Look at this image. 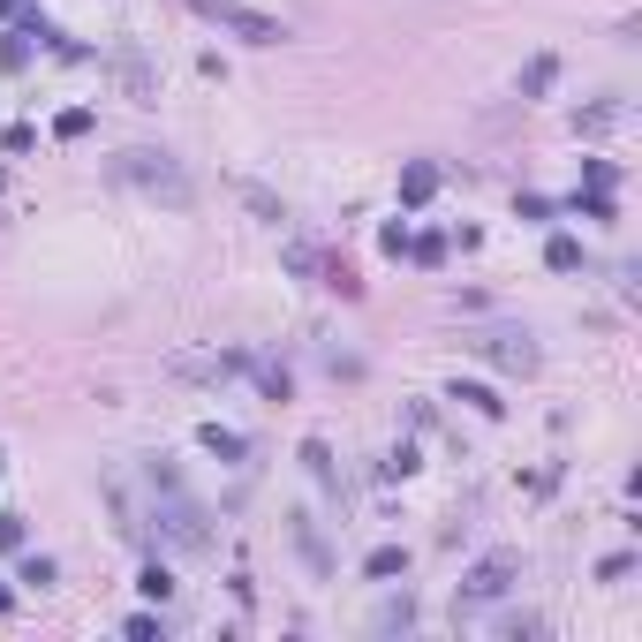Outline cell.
I'll return each mask as SVG.
<instances>
[{
  "label": "cell",
  "instance_id": "cell-23",
  "mask_svg": "<svg viewBox=\"0 0 642 642\" xmlns=\"http://www.w3.org/2000/svg\"><path fill=\"white\" fill-rule=\"evenodd\" d=\"M0 16H8V0H0Z\"/></svg>",
  "mask_w": 642,
  "mask_h": 642
},
{
  "label": "cell",
  "instance_id": "cell-15",
  "mask_svg": "<svg viewBox=\"0 0 642 642\" xmlns=\"http://www.w3.org/2000/svg\"><path fill=\"white\" fill-rule=\"evenodd\" d=\"M204 446H212L220 461H242V454H250V446H242L235 431H220V423H204Z\"/></svg>",
  "mask_w": 642,
  "mask_h": 642
},
{
  "label": "cell",
  "instance_id": "cell-16",
  "mask_svg": "<svg viewBox=\"0 0 642 642\" xmlns=\"http://www.w3.org/2000/svg\"><path fill=\"white\" fill-rule=\"evenodd\" d=\"M582 220H620V204H612V189H590V197H575Z\"/></svg>",
  "mask_w": 642,
  "mask_h": 642
},
{
  "label": "cell",
  "instance_id": "cell-21",
  "mask_svg": "<svg viewBox=\"0 0 642 642\" xmlns=\"http://www.w3.org/2000/svg\"><path fill=\"white\" fill-rule=\"evenodd\" d=\"M0 552H23V514H0Z\"/></svg>",
  "mask_w": 642,
  "mask_h": 642
},
{
  "label": "cell",
  "instance_id": "cell-14",
  "mask_svg": "<svg viewBox=\"0 0 642 642\" xmlns=\"http://www.w3.org/2000/svg\"><path fill=\"white\" fill-rule=\"evenodd\" d=\"M121 84H129V99H152V68L136 61V53H121Z\"/></svg>",
  "mask_w": 642,
  "mask_h": 642
},
{
  "label": "cell",
  "instance_id": "cell-3",
  "mask_svg": "<svg viewBox=\"0 0 642 642\" xmlns=\"http://www.w3.org/2000/svg\"><path fill=\"white\" fill-rule=\"evenodd\" d=\"M197 16H212L220 31H235L242 46H280V38H288L280 16H257V8H242V0H197Z\"/></svg>",
  "mask_w": 642,
  "mask_h": 642
},
{
  "label": "cell",
  "instance_id": "cell-1",
  "mask_svg": "<svg viewBox=\"0 0 642 642\" xmlns=\"http://www.w3.org/2000/svg\"><path fill=\"white\" fill-rule=\"evenodd\" d=\"M114 182L144 189V197H152V204H167V212H189V204H197V182H189V167H182L174 152H152V144L121 152V159H114Z\"/></svg>",
  "mask_w": 642,
  "mask_h": 642
},
{
  "label": "cell",
  "instance_id": "cell-5",
  "mask_svg": "<svg viewBox=\"0 0 642 642\" xmlns=\"http://www.w3.org/2000/svg\"><path fill=\"white\" fill-rule=\"evenodd\" d=\"M476 355H484V363H499L507 378H537V363H544L529 333H484V340H476Z\"/></svg>",
  "mask_w": 642,
  "mask_h": 642
},
{
  "label": "cell",
  "instance_id": "cell-24",
  "mask_svg": "<svg viewBox=\"0 0 642 642\" xmlns=\"http://www.w3.org/2000/svg\"><path fill=\"white\" fill-rule=\"evenodd\" d=\"M0 469H8V454H0Z\"/></svg>",
  "mask_w": 642,
  "mask_h": 642
},
{
  "label": "cell",
  "instance_id": "cell-19",
  "mask_svg": "<svg viewBox=\"0 0 642 642\" xmlns=\"http://www.w3.org/2000/svg\"><path fill=\"white\" fill-rule=\"evenodd\" d=\"M408 257H416V265H439L446 242H439V235H408Z\"/></svg>",
  "mask_w": 642,
  "mask_h": 642
},
{
  "label": "cell",
  "instance_id": "cell-20",
  "mask_svg": "<svg viewBox=\"0 0 642 642\" xmlns=\"http://www.w3.org/2000/svg\"><path fill=\"white\" fill-rule=\"evenodd\" d=\"M23 582H31V590H46V582H53V559L31 552V559H23Z\"/></svg>",
  "mask_w": 642,
  "mask_h": 642
},
{
  "label": "cell",
  "instance_id": "cell-8",
  "mask_svg": "<svg viewBox=\"0 0 642 642\" xmlns=\"http://www.w3.org/2000/svg\"><path fill=\"white\" fill-rule=\"evenodd\" d=\"M363 575H371V582H393V575H408V544H378V552L363 559Z\"/></svg>",
  "mask_w": 642,
  "mask_h": 642
},
{
  "label": "cell",
  "instance_id": "cell-6",
  "mask_svg": "<svg viewBox=\"0 0 642 642\" xmlns=\"http://www.w3.org/2000/svg\"><path fill=\"white\" fill-rule=\"evenodd\" d=\"M303 469H310V484H318V491H333V499H340V469H333V446H325V439H303Z\"/></svg>",
  "mask_w": 642,
  "mask_h": 642
},
{
  "label": "cell",
  "instance_id": "cell-12",
  "mask_svg": "<svg viewBox=\"0 0 642 642\" xmlns=\"http://www.w3.org/2000/svg\"><path fill=\"white\" fill-rule=\"evenodd\" d=\"M552 76H559V61H552V53H537V61L522 68V99H544V91H552Z\"/></svg>",
  "mask_w": 642,
  "mask_h": 642
},
{
  "label": "cell",
  "instance_id": "cell-13",
  "mask_svg": "<svg viewBox=\"0 0 642 642\" xmlns=\"http://www.w3.org/2000/svg\"><path fill=\"white\" fill-rule=\"evenodd\" d=\"M544 265H552V272H582V242L575 235H552V242H544Z\"/></svg>",
  "mask_w": 642,
  "mask_h": 642
},
{
  "label": "cell",
  "instance_id": "cell-22",
  "mask_svg": "<svg viewBox=\"0 0 642 642\" xmlns=\"http://www.w3.org/2000/svg\"><path fill=\"white\" fill-rule=\"evenodd\" d=\"M91 129V114H84V106H76V114H61V121H53V136H68V144H76V136H84Z\"/></svg>",
  "mask_w": 642,
  "mask_h": 642
},
{
  "label": "cell",
  "instance_id": "cell-10",
  "mask_svg": "<svg viewBox=\"0 0 642 642\" xmlns=\"http://www.w3.org/2000/svg\"><path fill=\"white\" fill-rule=\"evenodd\" d=\"M295 544H303V559L318 567V575L333 567V552H325V537H318V522H310V514H295Z\"/></svg>",
  "mask_w": 642,
  "mask_h": 642
},
{
  "label": "cell",
  "instance_id": "cell-18",
  "mask_svg": "<svg viewBox=\"0 0 642 642\" xmlns=\"http://www.w3.org/2000/svg\"><path fill=\"white\" fill-rule=\"evenodd\" d=\"M454 401H469V408H484V416H499V408H507V401H499V393H491V386H454Z\"/></svg>",
  "mask_w": 642,
  "mask_h": 642
},
{
  "label": "cell",
  "instance_id": "cell-7",
  "mask_svg": "<svg viewBox=\"0 0 642 642\" xmlns=\"http://www.w3.org/2000/svg\"><path fill=\"white\" fill-rule=\"evenodd\" d=\"M431 197H439V167H431V159L401 167V204H431Z\"/></svg>",
  "mask_w": 642,
  "mask_h": 642
},
{
  "label": "cell",
  "instance_id": "cell-4",
  "mask_svg": "<svg viewBox=\"0 0 642 642\" xmlns=\"http://www.w3.org/2000/svg\"><path fill=\"white\" fill-rule=\"evenodd\" d=\"M514 575H522V552H491L469 567V582H461V605H491V597H507Z\"/></svg>",
  "mask_w": 642,
  "mask_h": 642
},
{
  "label": "cell",
  "instance_id": "cell-17",
  "mask_svg": "<svg viewBox=\"0 0 642 642\" xmlns=\"http://www.w3.org/2000/svg\"><path fill=\"white\" fill-rule=\"evenodd\" d=\"M136 590L152 597V605H167V597H174V575H167V567H159V559H152V567H144V582H136Z\"/></svg>",
  "mask_w": 642,
  "mask_h": 642
},
{
  "label": "cell",
  "instance_id": "cell-2",
  "mask_svg": "<svg viewBox=\"0 0 642 642\" xmlns=\"http://www.w3.org/2000/svg\"><path fill=\"white\" fill-rule=\"evenodd\" d=\"M152 499H159V529H167V544L174 552H212V514L197 507L182 491V476H174V461H152Z\"/></svg>",
  "mask_w": 642,
  "mask_h": 642
},
{
  "label": "cell",
  "instance_id": "cell-11",
  "mask_svg": "<svg viewBox=\"0 0 642 642\" xmlns=\"http://www.w3.org/2000/svg\"><path fill=\"white\" fill-rule=\"evenodd\" d=\"M242 204H250V212H257V220H272V227H280V220H288V204H280V197H272V189H265V182H242Z\"/></svg>",
  "mask_w": 642,
  "mask_h": 642
},
{
  "label": "cell",
  "instance_id": "cell-9",
  "mask_svg": "<svg viewBox=\"0 0 642 642\" xmlns=\"http://www.w3.org/2000/svg\"><path fill=\"white\" fill-rule=\"evenodd\" d=\"M242 371H250L257 386H265V401H288V393H295V378L280 371V363H257V355H250V363H242Z\"/></svg>",
  "mask_w": 642,
  "mask_h": 642
}]
</instances>
